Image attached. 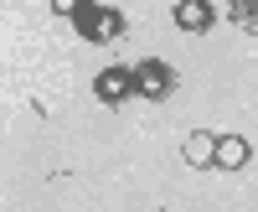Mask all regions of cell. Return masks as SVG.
<instances>
[{
	"mask_svg": "<svg viewBox=\"0 0 258 212\" xmlns=\"http://www.w3.org/2000/svg\"><path fill=\"white\" fill-rule=\"evenodd\" d=\"M78 6H83V0H52V11H57L62 21H73V11H78Z\"/></svg>",
	"mask_w": 258,
	"mask_h": 212,
	"instance_id": "cell-8",
	"label": "cell"
},
{
	"mask_svg": "<svg viewBox=\"0 0 258 212\" xmlns=\"http://www.w3.org/2000/svg\"><path fill=\"white\" fill-rule=\"evenodd\" d=\"M227 16H232V26H238V31L258 36V0H232V6H227Z\"/></svg>",
	"mask_w": 258,
	"mask_h": 212,
	"instance_id": "cell-6",
	"label": "cell"
},
{
	"mask_svg": "<svg viewBox=\"0 0 258 212\" xmlns=\"http://www.w3.org/2000/svg\"><path fill=\"white\" fill-rule=\"evenodd\" d=\"M73 26H78L83 41H93V47H114V41L124 36V11L98 6V0H83V6L73 11Z\"/></svg>",
	"mask_w": 258,
	"mask_h": 212,
	"instance_id": "cell-1",
	"label": "cell"
},
{
	"mask_svg": "<svg viewBox=\"0 0 258 212\" xmlns=\"http://www.w3.org/2000/svg\"><path fill=\"white\" fill-rule=\"evenodd\" d=\"M186 166H202V171H207V166H212V135H191L186 140Z\"/></svg>",
	"mask_w": 258,
	"mask_h": 212,
	"instance_id": "cell-7",
	"label": "cell"
},
{
	"mask_svg": "<svg viewBox=\"0 0 258 212\" xmlns=\"http://www.w3.org/2000/svg\"><path fill=\"white\" fill-rule=\"evenodd\" d=\"M176 26L181 31H191V36H202V31H212V21H217V11H212V0H176Z\"/></svg>",
	"mask_w": 258,
	"mask_h": 212,
	"instance_id": "cell-5",
	"label": "cell"
},
{
	"mask_svg": "<svg viewBox=\"0 0 258 212\" xmlns=\"http://www.w3.org/2000/svg\"><path fill=\"white\" fill-rule=\"evenodd\" d=\"M93 93H98V103H124L129 93H135V73L114 62V68H103V73L93 78Z\"/></svg>",
	"mask_w": 258,
	"mask_h": 212,
	"instance_id": "cell-4",
	"label": "cell"
},
{
	"mask_svg": "<svg viewBox=\"0 0 258 212\" xmlns=\"http://www.w3.org/2000/svg\"><path fill=\"white\" fill-rule=\"evenodd\" d=\"M248 155L253 150L243 135H212V171H243Z\"/></svg>",
	"mask_w": 258,
	"mask_h": 212,
	"instance_id": "cell-3",
	"label": "cell"
},
{
	"mask_svg": "<svg viewBox=\"0 0 258 212\" xmlns=\"http://www.w3.org/2000/svg\"><path fill=\"white\" fill-rule=\"evenodd\" d=\"M129 73H135V93L150 98V103H160V98L176 93V68L160 62V57H145V62H135Z\"/></svg>",
	"mask_w": 258,
	"mask_h": 212,
	"instance_id": "cell-2",
	"label": "cell"
}]
</instances>
